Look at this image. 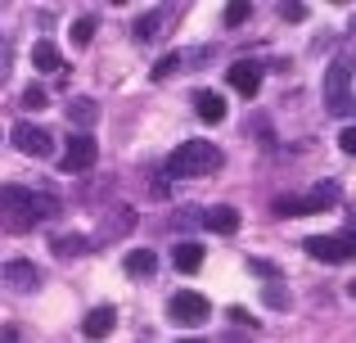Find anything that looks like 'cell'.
<instances>
[{
  "label": "cell",
  "mask_w": 356,
  "mask_h": 343,
  "mask_svg": "<svg viewBox=\"0 0 356 343\" xmlns=\"http://www.w3.org/2000/svg\"><path fill=\"white\" fill-rule=\"evenodd\" d=\"M113 326H118V308H113V303H99V308L86 312L81 335H86V339H104V335H113Z\"/></svg>",
  "instance_id": "2e32d148"
},
{
  "label": "cell",
  "mask_w": 356,
  "mask_h": 343,
  "mask_svg": "<svg viewBox=\"0 0 356 343\" xmlns=\"http://www.w3.org/2000/svg\"><path fill=\"white\" fill-rule=\"evenodd\" d=\"M248 271L252 276H266V280H275V276H284L275 262H266V257H248Z\"/></svg>",
  "instance_id": "4316f807"
},
{
  "label": "cell",
  "mask_w": 356,
  "mask_h": 343,
  "mask_svg": "<svg viewBox=\"0 0 356 343\" xmlns=\"http://www.w3.org/2000/svg\"><path fill=\"white\" fill-rule=\"evenodd\" d=\"M203 257H208V248L199 244V239H181V244L172 248V262H176V271H185V276H194L203 266Z\"/></svg>",
  "instance_id": "e0dca14e"
},
{
  "label": "cell",
  "mask_w": 356,
  "mask_h": 343,
  "mask_svg": "<svg viewBox=\"0 0 356 343\" xmlns=\"http://www.w3.org/2000/svg\"><path fill=\"white\" fill-rule=\"evenodd\" d=\"M41 280H45V271L32 262V257H9V262H5V285L14 294H36Z\"/></svg>",
  "instance_id": "30bf717a"
},
{
  "label": "cell",
  "mask_w": 356,
  "mask_h": 343,
  "mask_svg": "<svg viewBox=\"0 0 356 343\" xmlns=\"http://www.w3.org/2000/svg\"><path fill=\"white\" fill-rule=\"evenodd\" d=\"M99 163V145H95V136L90 131H72L68 136V150H63V159H59V172L63 176H81V172H90Z\"/></svg>",
  "instance_id": "8992f818"
},
{
  "label": "cell",
  "mask_w": 356,
  "mask_h": 343,
  "mask_svg": "<svg viewBox=\"0 0 356 343\" xmlns=\"http://www.w3.org/2000/svg\"><path fill=\"white\" fill-rule=\"evenodd\" d=\"M68 122L81 127V131H86V127H95L99 122V99H90V95L72 99V104H68Z\"/></svg>",
  "instance_id": "ffe728a7"
},
{
  "label": "cell",
  "mask_w": 356,
  "mask_h": 343,
  "mask_svg": "<svg viewBox=\"0 0 356 343\" xmlns=\"http://www.w3.org/2000/svg\"><path fill=\"white\" fill-rule=\"evenodd\" d=\"M32 68H36V72H63V50H59L54 41H45V36H41V41L32 45Z\"/></svg>",
  "instance_id": "d6986e66"
},
{
  "label": "cell",
  "mask_w": 356,
  "mask_h": 343,
  "mask_svg": "<svg viewBox=\"0 0 356 343\" xmlns=\"http://www.w3.org/2000/svg\"><path fill=\"white\" fill-rule=\"evenodd\" d=\"M95 27H99V18H95V14H81V18H77V23H72V27H68V36H72V45H77V50H81V45H90V41H95Z\"/></svg>",
  "instance_id": "7402d4cb"
},
{
  "label": "cell",
  "mask_w": 356,
  "mask_h": 343,
  "mask_svg": "<svg viewBox=\"0 0 356 343\" xmlns=\"http://www.w3.org/2000/svg\"><path fill=\"white\" fill-rule=\"evenodd\" d=\"M190 99H194V113H199V122H203V127H221V122H226V113H230V109H226V99H221L217 90L199 86Z\"/></svg>",
  "instance_id": "5bb4252c"
},
{
  "label": "cell",
  "mask_w": 356,
  "mask_h": 343,
  "mask_svg": "<svg viewBox=\"0 0 356 343\" xmlns=\"http://www.w3.org/2000/svg\"><path fill=\"white\" fill-rule=\"evenodd\" d=\"M50 248H54V257H63V262H68V257H86L90 253V239L81 235V230H63V235L50 239Z\"/></svg>",
  "instance_id": "ac0fdd59"
},
{
  "label": "cell",
  "mask_w": 356,
  "mask_h": 343,
  "mask_svg": "<svg viewBox=\"0 0 356 343\" xmlns=\"http://www.w3.org/2000/svg\"><path fill=\"white\" fill-rule=\"evenodd\" d=\"M339 199H343L339 181H321L307 194H280V199L270 203V212H275V217H316V212L339 208Z\"/></svg>",
  "instance_id": "3957f363"
},
{
  "label": "cell",
  "mask_w": 356,
  "mask_h": 343,
  "mask_svg": "<svg viewBox=\"0 0 356 343\" xmlns=\"http://www.w3.org/2000/svg\"><path fill=\"white\" fill-rule=\"evenodd\" d=\"M0 212H5V230L27 235V230H36V226H45V221L59 217L63 203H59V194H50V190L5 185V190H0Z\"/></svg>",
  "instance_id": "6da1fadb"
},
{
  "label": "cell",
  "mask_w": 356,
  "mask_h": 343,
  "mask_svg": "<svg viewBox=\"0 0 356 343\" xmlns=\"http://www.w3.org/2000/svg\"><path fill=\"white\" fill-rule=\"evenodd\" d=\"M307 14H312V9H307L302 0H293V5L284 0V5H280V18H284V23H307Z\"/></svg>",
  "instance_id": "484cf974"
},
{
  "label": "cell",
  "mask_w": 356,
  "mask_h": 343,
  "mask_svg": "<svg viewBox=\"0 0 356 343\" xmlns=\"http://www.w3.org/2000/svg\"><path fill=\"white\" fill-rule=\"evenodd\" d=\"M221 168H226V154H221L212 141H203V136L181 141L172 154H167V176H172V181H199V176H212Z\"/></svg>",
  "instance_id": "7a4b0ae2"
},
{
  "label": "cell",
  "mask_w": 356,
  "mask_h": 343,
  "mask_svg": "<svg viewBox=\"0 0 356 343\" xmlns=\"http://www.w3.org/2000/svg\"><path fill=\"white\" fill-rule=\"evenodd\" d=\"M9 145H14L18 154H27V159H50L54 154V136L45 131V127H36V122H14Z\"/></svg>",
  "instance_id": "ba28073f"
},
{
  "label": "cell",
  "mask_w": 356,
  "mask_h": 343,
  "mask_svg": "<svg viewBox=\"0 0 356 343\" xmlns=\"http://www.w3.org/2000/svg\"><path fill=\"white\" fill-rule=\"evenodd\" d=\"M208 317H212V303L203 298V294H194V289H181V294L167 298V321L181 326V330H199Z\"/></svg>",
  "instance_id": "5b68a950"
},
{
  "label": "cell",
  "mask_w": 356,
  "mask_h": 343,
  "mask_svg": "<svg viewBox=\"0 0 356 343\" xmlns=\"http://www.w3.org/2000/svg\"><path fill=\"white\" fill-rule=\"evenodd\" d=\"M261 303H266L270 312H289V289H284V276L266 280V289H261Z\"/></svg>",
  "instance_id": "44dd1931"
},
{
  "label": "cell",
  "mask_w": 356,
  "mask_h": 343,
  "mask_svg": "<svg viewBox=\"0 0 356 343\" xmlns=\"http://www.w3.org/2000/svg\"><path fill=\"white\" fill-rule=\"evenodd\" d=\"M18 104H23L27 113H41V109L50 104V95H45V86H36V81H32V86H23V95H18Z\"/></svg>",
  "instance_id": "603a6c76"
},
{
  "label": "cell",
  "mask_w": 356,
  "mask_h": 343,
  "mask_svg": "<svg viewBox=\"0 0 356 343\" xmlns=\"http://www.w3.org/2000/svg\"><path fill=\"white\" fill-rule=\"evenodd\" d=\"M248 131H257V141H275V136H270V122H266V118H248Z\"/></svg>",
  "instance_id": "83f0119b"
},
{
  "label": "cell",
  "mask_w": 356,
  "mask_h": 343,
  "mask_svg": "<svg viewBox=\"0 0 356 343\" xmlns=\"http://www.w3.org/2000/svg\"><path fill=\"white\" fill-rule=\"evenodd\" d=\"M321 99H325V113L330 118H352V63L348 59H339V63H330L325 68V77H321Z\"/></svg>",
  "instance_id": "277c9868"
},
{
  "label": "cell",
  "mask_w": 356,
  "mask_h": 343,
  "mask_svg": "<svg viewBox=\"0 0 356 343\" xmlns=\"http://www.w3.org/2000/svg\"><path fill=\"white\" fill-rule=\"evenodd\" d=\"M122 271H127L131 280H154V276H158V253H154V248H145V244L131 248V253L122 257Z\"/></svg>",
  "instance_id": "9a60e30c"
},
{
  "label": "cell",
  "mask_w": 356,
  "mask_h": 343,
  "mask_svg": "<svg viewBox=\"0 0 356 343\" xmlns=\"http://www.w3.org/2000/svg\"><path fill=\"white\" fill-rule=\"evenodd\" d=\"M208 54H212L208 45H194V50H167L163 59L154 63V72H149V77H154V81H167L172 72H181V68H203L199 59H208Z\"/></svg>",
  "instance_id": "7c38bea8"
},
{
  "label": "cell",
  "mask_w": 356,
  "mask_h": 343,
  "mask_svg": "<svg viewBox=\"0 0 356 343\" xmlns=\"http://www.w3.org/2000/svg\"><path fill=\"white\" fill-rule=\"evenodd\" d=\"M226 317L235 321V326H243V330H252V335H257V330H261V321L252 317V312L243 308V303H230V308H226Z\"/></svg>",
  "instance_id": "cb8c5ba5"
},
{
  "label": "cell",
  "mask_w": 356,
  "mask_h": 343,
  "mask_svg": "<svg viewBox=\"0 0 356 343\" xmlns=\"http://www.w3.org/2000/svg\"><path fill=\"white\" fill-rule=\"evenodd\" d=\"M252 18V5L248 0H235V5H226V27H243Z\"/></svg>",
  "instance_id": "d4e9b609"
},
{
  "label": "cell",
  "mask_w": 356,
  "mask_h": 343,
  "mask_svg": "<svg viewBox=\"0 0 356 343\" xmlns=\"http://www.w3.org/2000/svg\"><path fill=\"white\" fill-rule=\"evenodd\" d=\"M339 150L343 154H356V127H343V131H339Z\"/></svg>",
  "instance_id": "f1b7e54d"
},
{
  "label": "cell",
  "mask_w": 356,
  "mask_h": 343,
  "mask_svg": "<svg viewBox=\"0 0 356 343\" xmlns=\"http://www.w3.org/2000/svg\"><path fill=\"white\" fill-rule=\"evenodd\" d=\"M199 226L217 230V235H235V230L243 226V217H239V208H230V203H212V208L199 212Z\"/></svg>",
  "instance_id": "4fadbf2b"
},
{
  "label": "cell",
  "mask_w": 356,
  "mask_h": 343,
  "mask_svg": "<svg viewBox=\"0 0 356 343\" xmlns=\"http://www.w3.org/2000/svg\"><path fill=\"white\" fill-rule=\"evenodd\" d=\"M307 257H316V262H352L356 244H352V226L343 230V235H312L302 239Z\"/></svg>",
  "instance_id": "52a82bcc"
},
{
  "label": "cell",
  "mask_w": 356,
  "mask_h": 343,
  "mask_svg": "<svg viewBox=\"0 0 356 343\" xmlns=\"http://www.w3.org/2000/svg\"><path fill=\"white\" fill-rule=\"evenodd\" d=\"M261 77H266V68H261L257 59H235L226 68V81H230V90H239L243 99H257V90H261Z\"/></svg>",
  "instance_id": "9c48e42d"
},
{
  "label": "cell",
  "mask_w": 356,
  "mask_h": 343,
  "mask_svg": "<svg viewBox=\"0 0 356 343\" xmlns=\"http://www.w3.org/2000/svg\"><path fill=\"white\" fill-rule=\"evenodd\" d=\"M172 18H176V9H149V14H140L136 23H131V36H136L140 45H154L172 32Z\"/></svg>",
  "instance_id": "8fae6325"
}]
</instances>
